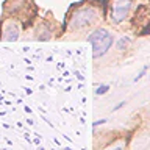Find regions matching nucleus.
<instances>
[{"instance_id": "nucleus-1", "label": "nucleus", "mask_w": 150, "mask_h": 150, "mask_svg": "<svg viewBox=\"0 0 150 150\" xmlns=\"http://www.w3.org/2000/svg\"><path fill=\"white\" fill-rule=\"evenodd\" d=\"M102 17V3L86 0V2L72 5L66 19V35L78 36L96 27L97 21Z\"/></svg>"}, {"instance_id": "nucleus-2", "label": "nucleus", "mask_w": 150, "mask_h": 150, "mask_svg": "<svg viewBox=\"0 0 150 150\" xmlns=\"http://www.w3.org/2000/svg\"><path fill=\"white\" fill-rule=\"evenodd\" d=\"M89 42L92 44L94 49V58H98V56L105 55L112 45V35L105 28H97L94 33L89 35Z\"/></svg>"}, {"instance_id": "nucleus-3", "label": "nucleus", "mask_w": 150, "mask_h": 150, "mask_svg": "<svg viewBox=\"0 0 150 150\" xmlns=\"http://www.w3.org/2000/svg\"><path fill=\"white\" fill-rule=\"evenodd\" d=\"M131 0H111L110 2V22L114 25H119L128 17V14L131 11Z\"/></svg>"}, {"instance_id": "nucleus-4", "label": "nucleus", "mask_w": 150, "mask_h": 150, "mask_svg": "<svg viewBox=\"0 0 150 150\" xmlns=\"http://www.w3.org/2000/svg\"><path fill=\"white\" fill-rule=\"evenodd\" d=\"M108 89H110V86H108V84H103V86H100V88L96 91V94H105Z\"/></svg>"}, {"instance_id": "nucleus-5", "label": "nucleus", "mask_w": 150, "mask_h": 150, "mask_svg": "<svg viewBox=\"0 0 150 150\" xmlns=\"http://www.w3.org/2000/svg\"><path fill=\"white\" fill-rule=\"evenodd\" d=\"M145 70H147V67H144L142 70H141V72H139V75H138V77L134 78V81H138V80H141V78L144 77V75H145Z\"/></svg>"}, {"instance_id": "nucleus-6", "label": "nucleus", "mask_w": 150, "mask_h": 150, "mask_svg": "<svg viewBox=\"0 0 150 150\" xmlns=\"http://www.w3.org/2000/svg\"><path fill=\"white\" fill-rule=\"evenodd\" d=\"M114 150H122V149H120V147H117V149H114Z\"/></svg>"}]
</instances>
